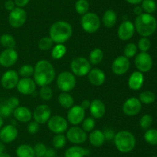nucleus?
I'll return each instance as SVG.
<instances>
[{"instance_id":"f257e3e1","label":"nucleus","mask_w":157,"mask_h":157,"mask_svg":"<svg viewBox=\"0 0 157 157\" xmlns=\"http://www.w3.org/2000/svg\"><path fill=\"white\" fill-rule=\"evenodd\" d=\"M34 81L39 86H48L54 81L55 70L52 63L47 60H40L34 68Z\"/></svg>"},{"instance_id":"f03ea898","label":"nucleus","mask_w":157,"mask_h":157,"mask_svg":"<svg viewBox=\"0 0 157 157\" xmlns=\"http://www.w3.org/2000/svg\"><path fill=\"white\" fill-rule=\"evenodd\" d=\"M73 29L67 22L58 21L52 24L49 30V35L54 42L64 44L71 37Z\"/></svg>"},{"instance_id":"7ed1b4c3","label":"nucleus","mask_w":157,"mask_h":157,"mask_svg":"<svg viewBox=\"0 0 157 157\" xmlns=\"http://www.w3.org/2000/svg\"><path fill=\"white\" fill-rule=\"evenodd\" d=\"M135 29L142 37H149L153 35L157 27V22L151 14L142 13L135 19Z\"/></svg>"},{"instance_id":"20e7f679","label":"nucleus","mask_w":157,"mask_h":157,"mask_svg":"<svg viewBox=\"0 0 157 157\" xmlns=\"http://www.w3.org/2000/svg\"><path fill=\"white\" fill-rule=\"evenodd\" d=\"M113 140L118 150L124 153L131 152L136 146V138L129 131H120L115 135Z\"/></svg>"},{"instance_id":"39448f33","label":"nucleus","mask_w":157,"mask_h":157,"mask_svg":"<svg viewBox=\"0 0 157 157\" xmlns=\"http://www.w3.org/2000/svg\"><path fill=\"white\" fill-rule=\"evenodd\" d=\"M82 29L87 33H94L101 26V20L99 16L94 12H87L83 15L81 20Z\"/></svg>"},{"instance_id":"423d86ee","label":"nucleus","mask_w":157,"mask_h":157,"mask_svg":"<svg viewBox=\"0 0 157 157\" xmlns=\"http://www.w3.org/2000/svg\"><path fill=\"white\" fill-rule=\"evenodd\" d=\"M57 85L58 89L64 92L71 91L76 85V78L72 72L64 71L61 72L57 78Z\"/></svg>"},{"instance_id":"0eeeda50","label":"nucleus","mask_w":157,"mask_h":157,"mask_svg":"<svg viewBox=\"0 0 157 157\" xmlns=\"http://www.w3.org/2000/svg\"><path fill=\"white\" fill-rule=\"evenodd\" d=\"M90 63L88 59L84 57H77L71 62V69L74 75L78 76H84L90 71Z\"/></svg>"},{"instance_id":"6e6552de","label":"nucleus","mask_w":157,"mask_h":157,"mask_svg":"<svg viewBox=\"0 0 157 157\" xmlns=\"http://www.w3.org/2000/svg\"><path fill=\"white\" fill-rule=\"evenodd\" d=\"M27 14L22 8H15L9 15V22L13 28H20L25 23Z\"/></svg>"},{"instance_id":"1a4fd4ad","label":"nucleus","mask_w":157,"mask_h":157,"mask_svg":"<svg viewBox=\"0 0 157 157\" xmlns=\"http://www.w3.org/2000/svg\"><path fill=\"white\" fill-rule=\"evenodd\" d=\"M48 126L54 133H63L67 129V122L63 116L55 115L49 119Z\"/></svg>"},{"instance_id":"9d476101","label":"nucleus","mask_w":157,"mask_h":157,"mask_svg":"<svg viewBox=\"0 0 157 157\" xmlns=\"http://www.w3.org/2000/svg\"><path fill=\"white\" fill-rule=\"evenodd\" d=\"M135 66L141 72H147L152 69L153 59L150 54L141 52L135 58Z\"/></svg>"},{"instance_id":"9b49d317","label":"nucleus","mask_w":157,"mask_h":157,"mask_svg":"<svg viewBox=\"0 0 157 157\" xmlns=\"http://www.w3.org/2000/svg\"><path fill=\"white\" fill-rule=\"evenodd\" d=\"M142 109V103L139 99L136 97H130L126 100L123 106V111L124 114L128 116L136 115Z\"/></svg>"},{"instance_id":"f8f14e48","label":"nucleus","mask_w":157,"mask_h":157,"mask_svg":"<svg viewBox=\"0 0 157 157\" xmlns=\"http://www.w3.org/2000/svg\"><path fill=\"white\" fill-rule=\"evenodd\" d=\"M130 66V60L124 55H121L113 60L112 63V71L115 75H122L127 73Z\"/></svg>"},{"instance_id":"ddd939ff","label":"nucleus","mask_w":157,"mask_h":157,"mask_svg":"<svg viewBox=\"0 0 157 157\" xmlns=\"http://www.w3.org/2000/svg\"><path fill=\"white\" fill-rule=\"evenodd\" d=\"M67 139L72 143L81 144L87 140V135L85 131L82 128L73 126L70 128L67 132Z\"/></svg>"},{"instance_id":"4468645a","label":"nucleus","mask_w":157,"mask_h":157,"mask_svg":"<svg viewBox=\"0 0 157 157\" xmlns=\"http://www.w3.org/2000/svg\"><path fill=\"white\" fill-rule=\"evenodd\" d=\"M18 58V52L15 49H6L0 53V65L6 68L11 67L16 63Z\"/></svg>"},{"instance_id":"2eb2a0df","label":"nucleus","mask_w":157,"mask_h":157,"mask_svg":"<svg viewBox=\"0 0 157 157\" xmlns=\"http://www.w3.org/2000/svg\"><path fill=\"white\" fill-rule=\"evenodd\" d=\"M18 74L16 71L10 69L5 72L1 78V85L4 89H12L16 87L18 83Z\"/></svg>"},{"instance_id":"dca6fc26","label":"nucleus","mask_w":157,"mask_h":157,"mask_svg":"<svg viewBox=\"0 0 157 157\" xmlns=\"http://www.w3.org/2000/svg\"><path fill=\"white\" fill-rule=\"evenodd\" d=\"M134 32V24L129 20H124L118 28L117 35L120 39L123 41H127L133 37Z\"/></svg>"},{"instance_id":"f3484780","label":"nucleus","mask_w":157,"mask_h":157,"mask_svg":"<svg viewBox=\"0 0 157 157\" xmlns=\"http://www.w3.org/2000/svg\"><path fill=\"white\" fill-rule=\"evenodd\" d=\"M51 114H52V111L48 106L40 105L35 108L32 117H33L34 120L38 123L44 124V123H47L49 119L51 118Z\"/></svg>"},{"instance_id":"a211bd4d","label":"nucleus","mask_w":157,"mask_h":157,"mask_svg":"<svg viewBox=\"0 0 157 157\" xmlns=\"http://www.w3.org/2000/svg\"><path fill=\"white\" fill-rule=\"evenodd\" d=\"M85 116V110L81 106H74L67 112V120L73 125H78L83 122Z\"/></svg>"},{"instance_id":"6ab92c4d","label":"nucleus","mask_w":157,"mask_h":157,"mask_svg":"<svg viewBox=\"0 0 157 157\" xmlns=\"http://www.w3.org/2000/svg\"><path fill=\"white\" fill-rule=\"evenodd\" d=\"M18 136V129L12 124L7 125L0 130V140L5 143L13 142Z\"/></svg>"},{"instance_id":"aec40b11","label":"nucleus","mask_w":157,"mask_h":157,"mask_svg":"<svg viewBox=\"0 0 157 157\" xmlns=\"http://www.w3.org/2000/svg\"><path fill=\"white\" fill-rule=\"evenodd\" d=\"M17 89L23 95H32L36 89V83L30 78H22L18 80Z\"/></svg>"},{"instance_id":"412c9836","label":"nucleus","mask_w":157,"mask_h":157,"mask_svg":"<svg viewBox=\"0 0 157 157\" xmlns=\"http://www.w3.org/2000/svg\"><path fill=\"white\" fill-rule=\"evenodd\" d=\"M90 112L92 117L94 119H101L104 117L106 112V106L100 99H94L90 103Z\"/></svg>"},{"instance_id":"4be33fe9","label":"nucleus","mask_w":157,"mask_h":157,"mask_svg":"<svg viewBox=\"0 0 157 157\" xmlns=\"http://www.w3.org/2000/svg\"><path fill=\"white\" fill-rule=\"evenodd\" d=\"M87 75L89 82L94 86H101L105 82V74L104 71L100 69H90Z\"/></svg>"},{"instance_id":"5701e85b","label":"nucleus","mask_w":157,"mask_h":157,"mask_svg":"<svg viewBox=\"0 0 157 157\" xmlns=\"http://www.w3.org/2000/svg\"><path fill=\"white\" fill-rule=\"evenodd\" d=\"M13 115L15 119L21 123H29L32 118V114L25 106H18L14 109Z\"/></svg>"},{"instance_id":"b1692460","label":"nucleus","mask_w":157,"mask_h":157,"mask_svg":"<svg viewBox=\"0 0 157 157\" xmlns=\"http://www.w3.org/2000/svg\"><path fill=\"white\" fill-rule=\"evenodd\" d=\"M144 81V77L142 72L140 71H136V72H133L129 78V87L133 90H139L142 87Z\"/></svg>"},{"instance_id":"393cba45","label":"nucleus","mask_w":157,"mask_h":157,"mask_svg":"<svg viewBox=\"0 0 157 157\" xmlns=\"http://www.w3.org/2000/svg\"><path fill=\"white\" fill-rule=\"evenodd\" d=\"M89 141L92 146L95 147H100L104 144L105 141L104 132L98 129L93 130L89 135Z\"/></svg>"},{"instance_id":"a878e982","label":"nucleus","mask_w":157,"mask_h":157,"mask_svg":"<svg viewBox=\"0 0 157 157\" xmlns=\"http://www.w3.org/2000/svg\"><path fill=\"white\" fill-rule=\"evenodd\" d=\"M89 150L81 146H75L68 148L64 153L65 157H84L88 155Z\"/></svg>"},{"instance_id":"bb28decb","label":"nucleus","mask_w":157,"mask_h":157,"mask_svg":"<svg viewBox=\"0 0 157 157\" xmlns=\"http://www.w3.org/2000/svg\"><path fill=\"white\" fill-rule=\"evenodd\" d=\"M117 21V13L112 9L106 11L103 16V23L107 28H112L116 25Z\"/></svg>"},{"instance_id":"cd10ccee","label":"nucleus","mask_w":157,"mask_h":157,"mask_svg":"<svg viewBox=\"0 0 157 157\" xmlns=\"http://www.w3.org/2000/svg\"><path fill=\"white\" fill-rule=\"evenodd\" d=\"M58 103L64 109H70L74 105V98L68 92H62L58 95Z\"/></svg>"},{"instance_id":"c85d7f7f","label":"nucleus","mask_w":157,"mask_h":157,"mask_svg":"<svg viewBox=\"0 0 157 157\" xmlns=\"http://www.w3.org/2000/svg\"><path fill=\"white\" fill-rule=\"evenodd\" d=\"M16 155L18 157H35V152L31 146L22 144L17 148Z\"/></svg>"},{"instance_id":"c756f323","label":"nucleus","mask_w":157,"mask_h":157,"mask_svg":"<svg viewBox=\"0 0 157 157\" xmlns=\"http://www.w3.org/2000/svg\"><path fill=\"white\" fill-rule=\"evenodd\" d=\"M103 58H104V52L99 48H96L90 52L88 61L90 62V64L98 65L102 62Z\"/></svg>"},{"instance_id":"7c9ffc66","label":"nucleus","mask_w":157,"mask_h":157,"mask_svg":"<svg viewBox=\"0 0 157 157\" xmlns=\"http://www.w3.org/2000/svg\"><path fill=\"white\" fill-rule=\"evenodd\" d=\"M0 43L6 49H14L16 42L12 35L6 33L0 36Z\"/></svg>"},{"instance_id":"2f4dec72","label":"nucleus","mask_w":157,"mask_h":157,"mask_svg":"<svg viewBox=\"0 0 157 157\" xmlns=\"http://www.w3.org/2000/svg\"><path fill=\"white\" fill-rule=\"evenodd\" d=\"M67 49L64 44H57L52 50V57L54 59H60L66 54Z\"/></svg>"},{"instance_id":"473e14b6","label":"nucleus","mask_w":157,"mask_h":157,"mask_svg":"<svg viewBox=\"0 0 157 157\" xmlns=\"http://www.w3.org/2000/svg\"><path fill=\"white\" fill-rule=\"evenodd\" d=\"M144 139L147 143L152 146H156L157 145V129H147L144 134Z\"/></svg>"},{"instance_id":"72a5a7b5","label":"nucleus","mask_w":157,"mask_h":157,"mask_svg":"<svg viewBox=\"0 0 157 157\" xmlns=\"http://www.w3.org/2000/svg\"><path fill=\"white\" fill-rule=\"evenodd\" d=\"M90 4L87 0H78L75 3V10L80 15H84L88 12Z\"/></svg>"},{"instance_id":"f704fd0d","label":"nucleus","mask_w":157,"mask_h":157,"mask_svg":"<svg viewBox=\"0 0 157 157\" xmlns=\"http://www.w3.org/2000/svg\"><path fill=\"white\" fill-rule=\"evenodd\" d=\"M139 99L144 104H151L156 99V95L151 91H144L140 94Z\"/></svg>"},{"instance_id":"c9c22d12","label":"nucleus","mask_w":157,"mask_h":157,"mask_svg":"<svg viewBox=\"0 0 157 157\" xmlns=\"http://www.w3.org/2000/svg\"><path fill=\"white\" fill-rule=\"evenodd\" d=\"M141 7L145 13L152 14L156 12V3L154 0H143Z\"/></svg>"},{"instance_id":"e433bc0d","label":"nucleus","mask_w":157,"mask_h":157,"mask_svg":"<svg viewBox=\"0 0 157 157\" xmlns=\"http://www.w3.org/2000/svg\"><path fill=\"white\" fill-rule=\"evenodd\" d=\"M52 144H53L54 147L56 149H61L66 144V136L62 133L56 134L53 137Z\"/></svg>"},{"instance_id":"4c0bfd02","label":"nucleus","mask_w":157,"mask_h":157,"mask_svg":"<svg viewBox=\"0 0 157 157\" xmlns=\"http://www.w3.org/2000/svg\"><path fill=\"white\" fill-rule=\"evenodd\" d=\"M38 95L43 100L48 101L53 96V91L49 86H41L39 92H38Z\"/></svg>"},{"instance_id":"58836bf2","label":"nucleus","mask_w":157,"mask_h":157,"mask_svg":"<svg viewBox=\"0 0 157 157\" xmlns=\"http://www.w3.org/2000/svg\"><path fill=\"white\" fill-rule=\"evenodd\" d=\"M18 74L22 78H30L34 74V67L31 65H23L18 70Z\"/></svg>"},{"instance_id":"ea45409f","label":"nucleus","mask_w":157,"mask_h":157,"mask_svg":"<svg viewBox=\"0 0 157 157\" xmlns=\"http://www.w3.org/2000/svg\"><path fill=\"white\" fill-rule=\"evenodd\" d=\"M54 42L50 37H43L38 42V48L41 50L47 51L53 47Z\"/></svg>"},{"instance_id":"a19ab883","label":"nucleus","mask_w":157,"mask_h":157,"mask_svg":"<svg viewBox=\"0 0 157 157\" xmlns=\"http://www.w3.org/2000/svg\"><path fill=\"white\" fill-rule=\"evenodd\" d=\"M153 124V118L149 114H145L141 117L140 120V127L144 130H147L150 128V126Z\"/></svg>"},{"instance_id":"79ce46f5","label":"nucleus","mask_w":157,"mask_h":157,"mask_svg":"<svg viewBox=\"0 0 157 157\" xmlns=\"http://www.w3.org/2000/svg\"><path fill=\"white\" fill-rule=\"evenodd\" d=\"M95 119L93 117H88V118L85 119L83 120L82 122V129H84L85 132H90L93 131L95 127Z\"/></svg>"},{"instance_id":"37998d69","label":"nucleus","mask_w":157,"mask_h":157,"mask_svg":"<svg viewBox=\"0 0 157 157\" xmlns=\"http://www.w3.org/2000/svg\"><path fill=\"white\" fill-rule=\"evenodd\" d=\"M137 52V46L134 43H128L124 49V56L127 58H132Z\"/></svg>"},{"instance_id":"c03bdc74","label":"nucleus","mask_w":157,"mask_h":157,"mask_svg":"<svg viewBox=\"0 0 157 157\" xmlns=\"http://www.w3.org/2000/svg\"><path fill=\"white\" fill-rule=\"evenodd\" d=\"M151 46V42L150 40L147 37H142L138 42V48L141 52H147Z\"/></svg>"},{"instance_id":"a18cd8bd","label":"nucleus","mask_w":157,"mask_h":157,"mask_svg":"<svg viewBox=\"0 0 157 157\" xmlns=\"http://www.w3.org/2000/svg\"><path fill=\"white\" fill-rule=\"evenodd\" d=\"M33 149L34 152H35V155H36L37 157H44L46 150H47L45 145L42 143H36Z\"/></svg>"},{"instance_id":"49530a36","label":"nucleus","mask_w":157,"mask_h":157,"mask_svg":"<svg viewBox=\"0 0 157 157\" xmlns=\"http://www.w3.org/2000/svg\"><path fill=\"white\" fill-rule=\"evenodd\" d=\"M39 123H38L37 122L33 121L30 122V123L28 124L27 126V131L32 135H34V134H36L37 132L39 131Z\"/></svg>"},{"instance_id":"de8ad7c7","label":"nucleus","mask_w":157,"mask_h":157,"mask_svg":"<svg viewBox=\"0 0 157 157\" xmlns=\"http://www.w3.org/2000/svg\"><path fill=\"white\" fill-rule=\"evenodd\" d=\"M13 111L14 109L9 107L8 105H4V106H1V108H0V115L2 117H9L10 116L11 114L13 113Z\"/></svg>"},{"instance_id":"09e8293b","label":"nucleus","mask_w":157,"mask_h":157,"mask_svg":"<svg viewBox=\"0 0 157 157\" xmlns=\"http://www.w3.org/2000/svg\"><path fill=\"white\" fill-rule=\"evenodd\" d=\"M6 105H8V106H9V107L12 108V109H16L17 107H18V106H19V99L15 96L10 97V98L8 99L7 104Z\"/></svg>"},{"instance_id":"8fccbe9b","label":"nucleus","mask_w":157,"mask_h":157,"mask_svg":"<svg viewBox=\"0 0 157 157\" xmlns=\"http://www.w3.org/2000/svg\"><path fill=\"white\" fill-rule=\"evenodd\" d=\"M104 137H105V139H107V140L113 139L115 136L114 132L110 129H106V130L104 132Z\"/></svg>"},{"instance_id":"3c124183","label":"nucleus","mask_w":157,"mask_h":157,"mask_svg":"<svg viewBox=\"0 0 157 157\" xmlns=\"http://www.w3.org/2000/svg\"><path fill=\"white\" fill-rule=\"evenodd\" d=\"M4 6H5V8H6V10L10 11V12L12 10H13V9L15 8V2L12 1V0H7V1H6Z\"/></svg>"},{"instance_id":"603ef678","label":"nucleus","mask_w":157,"mask_h":157,"mask_svg":"<svg viewBox=\"0 0 157 157\" xmlns=\"http://www.w3.org/2000/svg\"><path fill=\"white\" fill-rule=\"evenodd\" d=\"M29 1L30 0H14L15 6L18 8H22L27 6L29 4Z\"/></svg>"},{"instance_id":"864d4df0","label":"nucleus","mask_w":157,"mask_h":157,"mask_svg":"<svg viewBox=\"0 0 157 157\" xmlns=\"http://www.w3.org/2000/svg\"><path fill=\"white\" fill-rule=\"evenodd\" d=\"M44 157H56V151L54 149H47Z\"/></svg>"},{"instance_id":"5fc2aeb1","label":"nucleus","mask_w":157,"mask_h":157,"mask_svg":"<svg viewBox=\"0 0 157 157\" xmlns=\"http://www.w3.org/2000/svg\"><path fill=\"white\" fill-rule=\"evenodd\" d=\"M90 102L87 99L83 100L82 103H81V106L84 109V110L89 109V108H90Z\"/></svg>"},{"instance_id":"6e6d98bb","label":"nucleus","mask_w":157,"mask_h":157,"mask_svg":"<svg viewBox=\"0 0 157 157\" xmlns=\"http://www.w3.org/2000/svg\"><path fill=\"white\" fill-rule=\"evenodd\" d=\"M143 12H144V10H143V9L141 6H136L133 8V12H134L135 15H136L137 16L138 15H141V14L143 13Z\"/></svg>"},{"instance_id":"4d7b16f0","label":"nucleus","mask_w":157,"mask_h":157,"mask_svg":"<svg viewBox=\"0 0 157 157\" xmlns=\"http://www.w3.org/2000/svg\"><path fill=\"white\" fill-rule=\"evenodd\" d=\"M126 2L132 5H138L140 2H142L143 0H126Z\"/></svg>"},{"instance_id":"13d9d810","label":"nucleus","mask_w":157,"mask_h":157,"mask_svg":"<svg viewBox=\"0 0 157 157\" xmlns=\"http://www.w3.org/2000/svg\"><path fill=\"white\" fill-rule=\"evenodd\" d=\"M4 149H5L4 145H3L2 143H1V142H0V154H1L2 152H4Z\"/></svg>"},{"instance_id":"bf43d9fd","label":"nucleus","mask_w":157,"mask_h":157,"mask_svg":"<svg viewBox=\"0 0 157 157\" xmlns=\"http://www.w3.org/2000/svg\"><path fill=\"white\" fill-rule=\"evenodd\" d=\"M0 157H11V155L9 153H6V152H3L0 154Z\"/></svg>"},{"instance_id":"052dcab7","label":"nucleus","mask_w":157,"mask_h":157,"mask_svg":"<svg viewBox=\"0 0 157 157\" xmlns=\"http://www.w3.org/2000/svg\"><path fill=\"white\" fill-rule=\"evenodd\" d=\"M2 126H3V119H2V117L0 115V129L2 127Z\"/></svg>"},{"instance_id":"680f3d73","label":"nucleus","mask_w":157,"mask_h":157,"mask_svg":"<svg viewBox=\"0 0 157 157\" xmlns=\"http://www.w3.org/2000/svg\"><path fill=\"white\" fill-rule=\"evenodd\" d=\"M156 157H157V156H156Z\"/></svg>"}]
</instances>
